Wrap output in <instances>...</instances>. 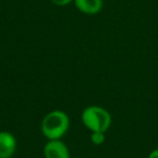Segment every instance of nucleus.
Returning a JSON list of instances; mask_svg holds the SVG:
<instances>
[{"mask_svg":"<svg viewBox=\"0 0 158 158\" xmlns=\"http://www.w3.org/2000/svg\"><path fill=\"white\" fill-rule=\"evenodd\" d=\"M78 11L87 15H95L103 9V0H74L73 2Z\"/></svg>","mask_w":158,"mask_h":158,"instance_id":"obj_5","label":"nucleus"},{"mask_svg":"<svg viewBox=\"0 0 158 158\" xmlns=\"http://www.w3.org/2000/svg\"><path fill=\"white\" fill-rule=\"evenodd\" d=\"M90 140L93 145L100 146V145H102L104 142H105V133H104V132H99V131L91 132Z\"/></svg>","mask_w":158,"mask_h":158,"instance_id":"obj_6","label":"nucleus"},{"mask_svg":"<svg viewBox=\"0 0 158 158\" xmlns=\"http://www.w3.org/2000/svg\"><path fill=\"white\" fill-rule=\"evenodd\" d=\"M44 158H70L68 146L62 140H48L44 146Z\"/></svg>","mask_w":158,"mask_h":158,"instance_id":"obj_3","label":"nucleus"},{"mask_svg":"<svg viewBox=\"0 0 158 158\" xmlns=\"http://www.w3.org/2000/svg\"><path fill=\"white\" fill-rule=\"evenodd\" d=\"M112 115L106 108L99 105L87 106L81 113V123L90 132L105 133L112 126Z\"/></svg>","mask_w":158,"mask_h":158,"instance_id":"obj_2","label":"nucleus"},{"mask_svg":"<svg viewBox=\"0 0 158 158\" xmlns=\"http://www.w3.org/2000/svg\"><path fill=\"white\" fill-rule=\"evenodd\" d=\"M147 158H158V148H154L153 151L149 152Z\"/></svg>","mask_w":158,"mask_h":158,"instance_id":"obj_8","label":"nucleus"},{"mask_svg":"<svg viewBox=\"0 0 158 158\" xmlns=\"http://www.w3.org/2000/svg\"><path fill=\"white\" fill-rule=\"evenodd\" d=\"M69 126V116L64 110H53L44 115L40 129L42 135L48 140H62L67 133Z\"/></svg>","mask_w":158,"mask_h":158,"instance_id":"obj_1","label":"nucleus"},{"mask_svg":"<svg viewBox=\"0 0 158 158\" xmlns=\"http://www.w3.org/2000/svg\"><path fill=\"white\" fill-rule=\"evenodd\" d=\"M18 148V141L13 133L0 131V158H12Z\"/></svg>","mask_w":158,"mask_h":158,"instance_id":"obj_4","label":"nucleus"},{"mask_svg":"<svg viewBox=\"0 0 158 158\" xmlns=\"http://www.w3.org/2000/svg\"><path fill=\"white\" fill-rule=\"evenodd\" d=\"M50 1L56 7H66L74 2V0H50Z\"/></svg>","mask_w":158,"mask_h":158,"instance_id":"obj_7","label":"nucleus"}]
</instances>
